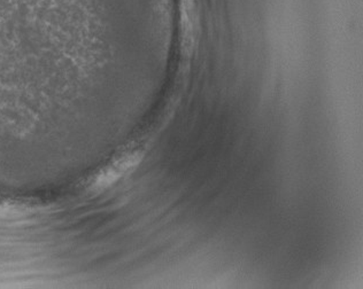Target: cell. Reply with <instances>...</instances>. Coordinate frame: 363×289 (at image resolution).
<instances>
[{
  "label": "cell",
  "instance_id": "cell-1",
  "mask_svg": "<svg viewBox=\"0 0 363 289\" xmlns=\"http://www.w3.org/2000/svg\"><path fill=\"white\" fill-rule=\"evenodd\" d=\"M140 154H129L125 157H121L120 160L113 163L112 166L105 169L101 174L97 177L94 186L97 188H105V187L111 186L113 183H116L118 178H121L125 172L129 171L130 169L140 163Z\"/></svg>",
  "mask_w": 363,
  "mask_h": 289
}]
</instances>
